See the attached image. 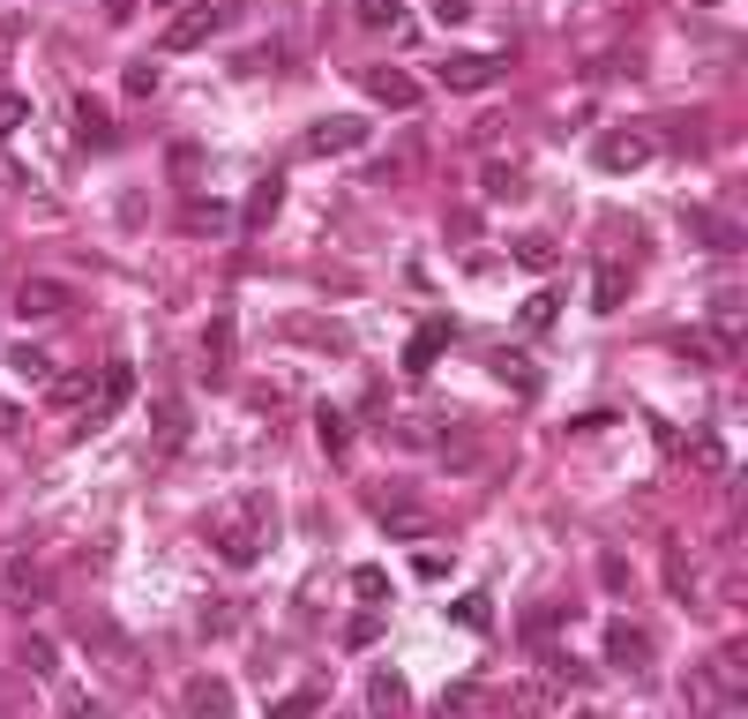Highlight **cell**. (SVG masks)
Here are the masks:
<instances>
[{"mask_svg": "<svg viewBox=\"0 0 748 719\" xmlns=\"http://www.w3.org/2000/svg\"><path fill=\"white\" fill-rule=\"evenodd\" d=\"M434 83L442 90H495L501 53H450V60H434Z\"/></svg>", "mask_w": 748, "mask_h": 719, "instance_id": "obj_1", "label": "cell"}, {"mask_svg": "<svg viewBox=\"0 0 748 719\" xmlns=\"http://www.w3.org/2000/svg\"><path fill=\"white\" fill-rule=\"evenodd\" d=\"M651 150H659V143H651L644 127H614V135H599V143H591L599 172H636V166H651Z\"/></svg>", "mask_w": 748, "mask_h": 719, "instance_id": "obj_2", "label": "cell"}, {"mask_svg": "<svg viewBox=\"0 0 748 719\" xmlns=\"http://www.w3.org/2000/svg\"><path fill=\"white\" fill-rule=\"evenodd\" d=\"M217 23H225V8H209V0H195V8H180V15H172L166 23V53H195V45H209V31H217Z\"/></svg>", "mask_w": 748, "mask_h": 719, "instance_id": "obj_3", "label": "cell"}, {"mask_svg": "<svg viewBox=\"0 0 748 719\" xmlns=\"http://www.w3.org/2000/svg\"><path fill=\"white\" fill-rule=\"evenodd\" d=\"M68 285H60V278H23V285H15V315H23V323H53V315H68Z\"/></svg>", "mask_w": 748, "mask_h": 719, "instance_id": "obj_4", "label": "cell"}, {"mask_svg": "<svg viewBox=\"0 0 748 719\" xmlns=\"http://www.w3.org/2000/svg\"><path fill=\"white\" fill-rule=\"evenodd\" d=\"M367 135H374L367 121H315L299 135V150H307V158H337V150H360Z\"/></svg>", "mask_w": 748, "mask_h": 719, "instance_id": "obj_5", "label": "cell"}, {"mask_svg": "<svg viewBox=\"0 0 748 719\" xmlns=\"http://www.w3.org/2000/svg\"><path fill=\"white\" fill-rule=\"evenodd\" d=\"M127 397H135V368H127V360H105V375H98V397H90L83 420H90V427H105V420H113V413L127 405Z\"/></svg>", "mask_w": 748, "mask_h": 719, "instance_id": "obj_6", "label": "cell"}, {"mask_svg": "<svg viewBox=\"0 0 748 719\" xmlns=\"http://www.w3.org/2000/svg\"><path fill=\"white\" fill-rule=\"evenodd\" d=\"M607 660L628 667V675H644V667H651V630H636V622H607Z\"/></svg>", "mask_w": 748, "mask_h": 719, "instance_id": "obj_7", "label": "cell"}, {"mask_svg": "<svg viewBox=\"0 0 748 719\" xmlns=\"http://www.w3.org/2000/svg\"><path fill=\"white\" fill-rule=\"evenodd\" d=\"M360 83H367V98H374V105H389V113H412V105H419V83L405 76V68H367Z\"/></svg>", "mask_w": 748, "mask_h": 719, "instance_id": "obj_8", "label": "cell"}, {"mask_svg": "<svg viewBox=\"0 0 748 719\" xmlns=\"http://www.w3.org/2000/svg\"><path fill=\"white\" fill-rule=\"evenodd\" d=\"M0 593H8V607H38V599L53 593V577H45L38 562H8V577H0Z\"/></svg>", "mask_w": 748, "mask_h": 719, "instance_id": "obj_9", "label": "cell"}, {"mask_svg": "<svg viewBox=\"0 0 748 719\" xmlns=\"http://www.w3.org/2000/svg\"><path fill=\"white\" fill-rule=\"evenodd\" d=\"M180 705H188L195 719H225V712H233V689H225V682H203V675H195L188 689H180Z\"/></svg>", "mask_w": 748, "mask_h": 719, "instance_id": "obj_10", "label": "cell"}, {"mask_svg": "<svg viewBox=\"0 0 748 719\" xmlns=\"http://www.w3.org/2000/svg\"><path fill=\"white\" fill-rule=\"evenodd\" d=\"M450 338H457L450 323H419V330H412V345H405V368H412V375H427V368H434V352H442Z\"/></svg>", "mask_w": 748, "mask_h": 719, "instance_id": "obj_11", "label": "cell"}, {"mask_svg": "<svg viewBox=\"0 0 748 719\" xmlns=\"http://www.w3.org/2000/svg\"><path fill=\"white\" fill-rule=\"evenodd\" d=\"M76 143L83 150H113V121H105L98 98H76Z\"/></svg>", "mask_w": 748, "mask_h": 719, "instance_id": "obj_12", "label": "cell"}, {"mask_svg": "<svg viewBox=\"0 0 748 719\" xmlns=\"http://www.w3.org/2000/svg\"><path fill=\"white\" fill-rule=\"evenodd\" d=\"M622 300H628V270H622V262H599V270H591V307L614 315Z\"/></svg>", "mask_w": 748, "mask_h": 719, "instance_id": "obj_13", "label": "cell"}, {"mask_svg": "<svg viewBox=\"0 0 748 719\" xmlns=\"http://www.w3.org/2000/svg\"><path fill=\"white\" fill-rule=\"evenodd\" d=\"M277 203H285V180H254V195H248V211H240V225H248V233H262V225L277 217Z\"/></svg>", "mask_w": 748, "mask_h": 719, "instance_id": "obj_14", "label": "cell"}, {"mask_svg": "<svg viewBox=\"0 0 748 719\" xmlns=\"http://www.w3.org/2000/svg\"><path fill=\"white\" fill-rule=\"evenodd\" d=\"M367 705H374L382 719H397L405 705H412V689H405V675H374V682H367Z\"/></svg>", "mask_w": 748, "mask_h": 719, "instance_id": "obj_15", "label": "cell"}, {"mask_svg": "<svg viewBox=\"0 0 748 719\" xmlns=\"http://www.w3.org/2000/svg\"><path fill=\"white\" fill-rule=\"evenodd\" d=\"M217 554H225L233 570H248L254 554H262V540H254V525H225V532H217Z\"/></svg>", "mask_w": 748, "mask_h": 719, "instance_id": "obj_16", "label": "cell"}, {"mask_svg": "<svg viewBox=\"0 0 748 719\" xmlns=\"http://www.w3.org/2000/svg\"><path fill=\"white\" fill-rule=\"evenodd\" d=\"M180 442H188V405H180V397H158V450H180Z\"/></svg>", "mask_w": 748, "mask_h": 719, "instance_id": "obj_17", "label": "cell"}, {"mask_svg": "<svg viewBox=\"0 0 748 719\" xmlns=\"http://www.w3.org/2000/svg\"><path fill=\"white\" fill-rule=\"evenodd\" d=\"M711 323H718V345L734 352L741 345V293H711Z\"/></svg>", "mask_w": 748, "mask_h": 719, "instance_id": "obj_18", "label": "cell"}, {"mask_svg": "<svg viewBox=\"0 0 748 719\" xmlns=\"http://www.w3.org/2000/svg\"><path fill=\"white\" fill-rule=\"evenodd\" d=\"M517 262H524V270H554V262H562V248H554V233H524V240H517Z\"/></svg>", "mask_w": 748, "mask_h": 719, "instance_id": "obj_19", "label": "cell"}, {"mask_svg": "<svg viewBox=\"0 0 748 719\" xmlns=\"http://www.w3.org/2000/svg\"><path fill=\"white\" fill-rule=\"evenodd\" d=\"M689 225H696V233H704V248H718V255H726V248H741V225H726V217L696 211V217H689Z\"/></svg>", "mask_w": 748, "mask_h": 719, "instance_id": "obj_20", "label": "cell"}, {"mask_svg": "<svg viewBox=\"0 0 748 719\" xmlns=\"http://www.w3.org/2000/svg\"><path fill=\"white\" fill-rule=\"evenodd\" d=\"M479 188H487V203H509V195H524V172H517V166H487V172H479Z\"/></svg>", "mask_w": 748, "mask_h": 719, "instance_id": "obj_21", "label": "cell"}, {"mask_svg": "<svg viewBox=\"0 0 748 719\" xmlns=\"http://www.w3.org/2000/svg\"><path fill=\"white\" fill-rule=\"evenodd\" d=\"M8 368H15V375H23V382H38V390H45V382H53V360H45L38 345H15V352H8Z\"/></svg>", "mask_w": 748, "mask_h": 719, "instance_id": "obj_22", "label": "cell"}, {"mask_svg": "<svg viewBox=\"0 0 748 719\" xmlns=\"http://www.w3.org/2000/svg\"><path fill=\"white\" fill-rule=\"evenodd\" d=\"M315 712H322V689H292V697H277L262 719H315Z\"/></svg>", "mask_w": 748, "mask_h": 719, "instance_id": "obj_23", "label": "cell"}, {"mask_svg": "<svg viewBox=\"0 0 748 719\" xmlns=\"http://www.w3.org/2000/svg\"><path fill=\"white\" fill-rule=\"evenodd\" d=\"M315 435H322V450H344V442H352V427H344V413H330V405H322V413H315Z\"/></svg>", "mask_w": 748, "mask_h": 719, "instance_id": "obj_24", "label": "cell"}, {"mask_svg": "<svg viewBox=\"0 0 748 719\" xmlns=\"http://www.w3.org/2000/svg\"><path fill=\"white\" fill-rule=\"evenodd\" d=\"M23 121H31V98H23V90H0V143H8Z\"/></svg>", "mask_w": 748, "mask_h": 719, "instance_id": "obj_25", "label": "cell"}, {"mask_svg": "<svg viewBox=\"0 0 748 719\" xmlns=\"http://www.w3.org/2000/svg\"><path fill=\"white\" fill-rule=\"evenodd\" d=\"M666 585L681 599H696V562H681V548H666Z\"/></svg>", "mask_w": 748, "mask_h": 719, "instance_id": "obj_26", "label": "cell"}, {"mask_svg": "<svg viewBox=\"0 0 748 719\" xmlns=\"http://www.w3.org/2000/svg\"><path fill=\"white\" fill-rule=\"evenodd\" d=\"M45 390H53V405H83V397H90V375H53Z\"/></svg>", "mask_w": 748, "mask_h": 719, "instance_id": "obj_27", "label": "cell"}, {"mask_svg": "<svg viewBox=\"0 0 748 719\" xmlns=\"http://www.w3.org/2000/svg\"><path fill=\"white\" fill-rule=\"evenodd\" d=\"M352 593H360V599H382V593H389V577H382L374 562H360V570H352Z\"/></svg>", "mask_w": 748, "mask_h": 719, "instance_id": "obj_28", "label": "cell"}, {"mask_svg": "<svg viewBox=\"0 0 748 719\" xmlns=\"http://www.w3.org/2000/svg\"><path fill=\"white\" fill-rule=\"evenodd\" d=\"M23 667H31V675H53L60 660H53V644H45V637H31V644H23Z\"/></svg>", "mask_w": 748, "mask_h": 719, "instance_id": "obj_29", "label": "cell"}, {"mask_svg": "<svg viewBox=\"0 0 748 719\" xmlns=\"http://www.w3.org/2000/svg\"><path fill=\"white\" fill-rule=\"evenodd\" d=\"M689 458H696V465H704V472H726V450H718L711 435H696V442H689Z\"/></svg>", "mask_w": 748, "mask_h": 719, "instance_id": "obj_30", "label": "cell"}, {"mask_svg": "<svg viewBox=\"0 0 748 719\" xmlns=\"http://www.w3.org/2000/svg\"><path fill=\"white\" fill-rule=\"evenodd\" d=\"M127 90L150 98V90H158V60H135V68H127Z\"/></svg>", "mask_w": 748, "mask_h": 719, "instance_id": "obj_31", "label": "cell"}, {"mask_svg": "<svg viewBox=\"0 0 748 719\" xmlns=\"http://www.w3.org/2000/svg\"><path fill=\"white\" fill-rule=\"evenodd\" d=\"M360 23L382 31V23H397V0H360Z\"/></svg>", "mask_w": 748, "mask_h": 719, "instance_id": "obj_32", "label": "cell"}, {"mask_svg": "<svg viewBox=\"0 0 748 719\" xmlns=\"http://www.w3.org/2000/svg\"><path fill=\"white\" fill-rule=\"evenodd\" d=\"M546 705V689H532V682H524V689H509V712H540Z\"/></svg>", "mask_w": 748, "mask_h": 719, "instance_id": "obj_33", "label": "cell"}, {"mask_svg": "<svg viewBox=\"0 0 748 719\" xmlns=\"http://www.w3.org/2000/svg\"><path fill=\"white\" fill-rule=\"evenodd\" d=\"M203 352H217V360H225V352H233V323H209V338H203Z\"/></svg>", "mask_w": 748, "mask_h": 719, "instance_id": "obj_34", "label": "cell"}, {"mask_svg": "<svg viewBox=\"0 0 748 719\" xmlns=\"http://www.w3.org/2000/svg\"><path fill=\"white\" fill-rule=\"evenodd\" d=\"M472 15V0H434V23H464Z\"/></svg>", "mask_w": 748, "mask_h": 719, "instance_id": "obj_35", "label": "cell"}, {"mask_svg": "<svg viewBox=\"0 0 748 719\" xmlns=\"http://www.w3.org/2000/svg\"><path fill=\"white\" fill-rule=\"evenodd\" d=\"M105 15H113V23H127V15H135V0H105Z\"/></svg>", "mask_w": 748, "mask_h": 719, "instance_id": "obj_36", "label": "cell"}, {"mask_svg": "<svg viewBox=\"0 0 748 719\" xmlns=\"http://www.w3.org/2000/svg\"><path fill=\"white\" fill-rule=\"evenodd\" d=\"M8 427H15V413H8V405H0V435H8Z\"/></svg>", "mask_w": 748, "mask_h": 719, "instance_id": "obj_37", "label": "cell"}]
</instances>
